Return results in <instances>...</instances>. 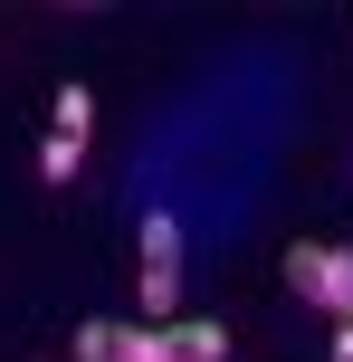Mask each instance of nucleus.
<instances>
[{"label":"nucleus","mask_w":353,"mask_h":362,"mask_svg":"<svg viewBox=\"0 0 353 362\" xmlns=\"http://www.w3.org/2000/svg\"><path fill=\"white\" fill-rule=\"evenodd\" d=\"M86 134H96V95L86 86H57L48 95V144H38V181H76V163H86Z\"/></svg>","instance_id":"obj_1"},{"label":"nucleus","mask_w":353,"mask_h":362,"mask_svg":"<svg viewBox=\"0 0 353 362\" xmlns=\"http://www.w3.org/2000/svg\"><path fill=\"white\" fill-rule=\"evenodd\" d=\"M277 267H287V286H296L306 305H325V315H344V325H353V248L306 238V248H287Z\"/></svg>","instance_id":"obj_2"},{"label":"nucleus","mask_w":353,"mask_h":362,"mask_svg":"<svg viewBox=\"0 0 353 362\" xmlns=\"http://www.w3.org/2000/svg\"><path fill=\"white\" fill-rule=\"evenodd\" d=\"M172 296H182V219L153 210V219H144V305L172 315Z\"/></svg>","instance_id":"obj_3"},{"label":"nucleus","mask_w":353,"mask_h":362,"mask_svg":"<svg viewBox=\"0 0 353 362\" xmlns=\"http://www.w3.org/2000/svg\"><path fill=\"white\" fill-rule=\"evenodd\" d=\"M115 362H182V325H134V334H115Z\"/></svg>","instance_id":"obj_4"},{"label":"nucleus","mask_w":353,"mask_h":362,"mask_svg":"<svg viewBox=\"0 0 353 362\" xmlns=\"http://www.w3.org/2000/svg\"><path fill=\"white\" fill-rule=\"evenodd\" d=\"M182 362H229V334L210 325V315H201V325H182Z\"/></svg>","instance_id":"obj_5"},{"label":"nucleus","mask_w":353,"mask_h":362,"mask_svg":"<svg viewBox=\"0 0 353 362\" xmlns=\"http://www.w3.org/2000/svg\"><path fill=\"white\" fill-rule=\"evenodd\" d=\"M115 334L125 325H76V362H115Z\"/></svg>","instance_id":"obj_6"},{"label":"nucleus","mask_w":353,"mask_h":362,"mask_svg":"<svg viewBox=\"0 0 353 362\" xmlns=\"http://www.w3.org/2000/svg\"><path fill=\"white\" fill-rule=\"evenodd\" d=\"M335 362H353V344H344V334H335Z\"/></svg>","instance_id":"obj_7"},{"label":"nucleus","mask_w":353,"mask_h":362,"mask_svg":"<svg viewBox=\"0 0 353 362\" xmlns=\"http://www.w3.org/2000/svg\"><path fill=\"white\" fill-rule=\"evenodd\" d=\"M344 344H353V325H344Z\"/></svg>","instance_id":"obj_8"}]
</instances>
